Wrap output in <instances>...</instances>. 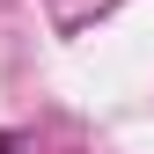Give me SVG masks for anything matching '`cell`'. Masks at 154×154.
<instances>
[{
    "mask_svg": "<svg viewBox=\"0 0 154 154\" xmlns=\"http://www.w3.org/2000/svg\"><path fill=\"white\" fill-rule=\"evenodd\" d=\"M0 154H15V140H0Z\"/></svg>",
    "mask_w": 154,
    "mask_h": 154,
    "instance_id": "cell-1",
    "label": "cell"
}]
</instances>
